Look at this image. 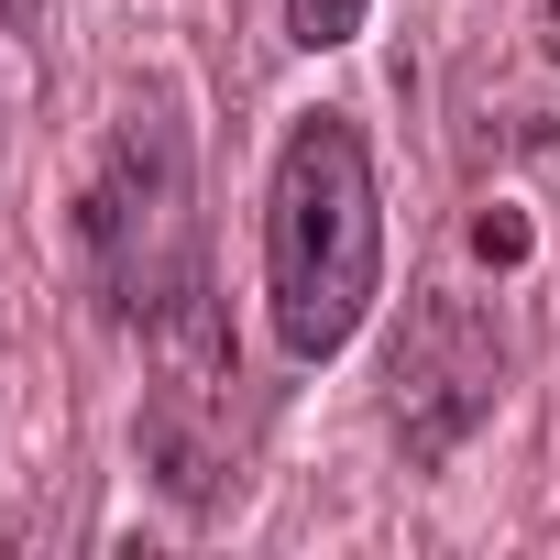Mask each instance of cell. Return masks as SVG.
Segmentation results:
<instances>
[{"instance_id":"2","label":"cell","mask_w":560,"mask_h":560,"mask_svg":"<svg viewBox=\"0 0 560 560\" xmlns=\"http://www.w3.org/2000/svg\"><path fill=\"white\" fill-rule=\"evenodd\" d=\"M78 242H89V275H100V298L110 319L154 330L176 319L187 298H209V275H198V176H187V132L165 110H132L78 198Z\"/></svg>"},{"instance_id":"3","label":"cell","mask_w":560,"mask_h":560,"mask_svg":"<svg viewBox=\"0 0 560 560\" xmlns=\"http://www.w3.org/2000/svg\"><path fill=\"white\" fill-rule=\"evenodd\" d=\"M154 352H165V385L143 396V462L187 516H209V505L242 494V440H231L242 429V363H231L209 298L154 319Z\"/></svg>"},{"instance_id":"4","label":"cell","mask_w":560,"mask_h":560,"mask_svg":"<svg viewBox=\"0 0 560 560\" xmlns=\"http://www.w3.org/2000/svg\"><path fill=\"white\" fill-rule=\"evenodd\" d=\"M385 385H396V440H407V462H451L462 429L505 396V330H494L472 298L440 287V298H418V319H407Z\"/></svg>"},{"instance_id":"6","label":"cell","mask_w":560,"mask_h":560,"mask_svg":"<svg viewBox=\"0 0 560 560\" xmlns=\"http://www.w3.org/2000/svg\"><path fill=\"white\" fill-rule=\"evenodd\" d=\"M23 12H34V0H0V34H12V23H23Z\"/></svg>"},{"instance_id":"1","label":"cell","mask_w":560,"mask_h":560,"mask_svg":"<svg viewBox=\"0 0 560 560\" xmlns=\"http://www.w3.org/2000/svg\"><path fill=\"white\" fill-rule=\"evenodd\" d=\"M385 298V187L352 110H308L264 176V319L287 363H341Z\"/></svg>"},{"instance_id":"5","label":"cell","mask_w":560,"mask_h":560,"mask_svg":"<svg viewBox=\"0 0 560 560\" xmlns=\"http://www.w3.org/2000/svg\"><path fill=\"white\" fill-rule=\"evenodd\" d=\"M363 12H374V0H287V34H298L308 56H341V45L363 34Z\"/></svg>"}]
</instances>
